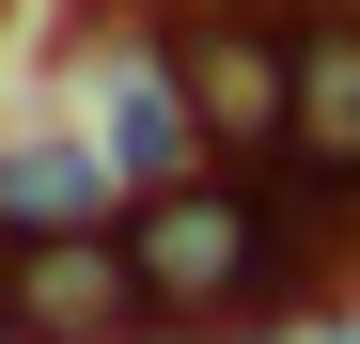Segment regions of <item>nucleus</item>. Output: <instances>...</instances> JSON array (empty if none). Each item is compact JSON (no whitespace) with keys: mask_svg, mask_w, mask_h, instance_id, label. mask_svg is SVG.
<instances>
[{"mask_svg":"<svg viewBox=\"0 0 360 344\" xmlns=\"http://www.w3.org/2000/svg\"><path fill=\"white\" fill-rule=\"evenodd\" d=\"M0 344H16V298H0Z\"/></svg>","mask_w":360,"mask_h":344,"instance_id":"obj_9","label":"nucleus"},{"mask_svg":"<svg viewBox=\"0 0 360 344\" xmlns=\"http://www.w3.org/2000/svg\"><path fill=\"white\" fill-rule=\"evenodd\" d=\"M126 266H141V313L157 329H235V313H282V266H266V219L235 172H204V188H157L126 204Z\"/></svg>","mask_w":360,"mask_h":344,"instance_id":"obj_1","label":"nucleus"},{"mask_svg":"<svg viewBox=\"0 0 360 344\" xmlns=\"http://www.w3.org/2000/svg\"><path fill=\"white\" fill-rule=\"evenodd\" d=\"M0 298H16V344H141V266H126V219H94V235H32L0 251Z\"/></svg>","mask_w":360,"mask_h":344,"instance_id":"obj_3","label":"nucleus"},{"mask_svg":"<svg viewBox=\"0 0 360 344\" xmlns=\"http://www.w3.org/2000/svg\"><path fill=\"white\" fill-rule=\"evenodd\" d=\"M157 32H219V16H282V0H141Z\"/></svg>","mask_w":360,"mask_h":344,"instance_id":"obj_8","label":"nucleus"},{"mask_svg":"<svg viewBox=\"0 0 360 344\" xmlns=\"http://www.w3.org/2000/svg\"><path fill=\"white\" fill-rule=\"evenodd\" d=\"M94 219H126V188H110L94 141H0V251H32V235H94Z\"/></svg>","mask_w":360,"mask_h":344,"instance_id":"obj_6","label":"nucleus"},{"mask_svg":"<svg viewBox=\"0 0 360 344\" xmlns=\"http://www.w3.org/2000/svg\"><path fill=\"white\" fill-rule=\"evenodd\" d=\"M235 188H251V219H266L282 313H297V298H329V282H360V188H329V172H297V157L235 172Z\"/></svg>","mask_w":360,"mask_h":344,"instance_id":"obj_5","label":"nucleus"},{"mask_svg":"<svg viewBox=\"0 0 360 344\" xmlns=\"http://www.w3.org/2000/svg\"><path fill=\"white\" fill-rule=\"evenodd\" d=\"M79 79H94V110H110V141H94V157H110V188H126V204H157V188H204V172H219L204 110H188V63H172V32L141 16V0L79 32Z\"/></svg>","mask_w":360,"mask_h":344,"instance_id":"obj_2","label":"nucleus"},{"mask_svg":"<svg viewBox=\"0 0 360 344\" xmlns=\"http://www.w3.org/2000/svg\"><path fill=\"white\" fill-rule=\"evenodd\" d=\"M172 63H188V110L219 172H266L282 157V110H297V16H219V32H172Z\"/></svg>","mask_w":360,"mask_h":344,"instance_id":"obj_4","label":"nucleus"},{"mask_svg":"<svg viewBox=\"0 0 360 344\" xmlns=\"http://www.w3.org/2000/svg\"><path fill=\"white\" fill-rule=\"evenodd\" d=\"M282 157L360 188V16H314L297 32V110H282Z\"/></svg>","mask_w":360,"mask_h":344,"instance_id":"obj_7","label":"nucleus"}]
</instances>
